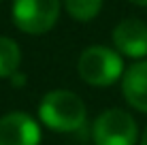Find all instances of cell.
Segmentation results:
<instances>
[{"instance_id": "8", "label": "cell", "mask_w": 147, "mask_h": 145, "mask_svg": "<svg viewBox=\"0 0 147 145\" xmlns=\"http://www.w3.org/2000/svg\"><path fill=\"white\" fill-rule=\"evenodd\" d=\"M22 51L19 45L9 36H0V77H13L19 71Z\"/></svg>"}, {"instance_id": "2", "label": "cell", "mask_w": 147, "mask_h": 145, "mask_svg": "<svg viewBox=\"0 0 147 145\" xmlns=\"http://www.w3.org/2000/svg\"><path fill=\"white\" fill-rule=\"evenodd\" d=\"M77 71L85 83L94 88H107L124 75V62L117 51L105 45H92L79 56Z\"/></svg>"}, {"instance_id": "3", "label": "cell", "mask_w": 147, "mask_h": 145, "mask_svg": "<svg viewBox=\"0 0 147 145\" xmlns=\"http://www.w3.org/2000/svg\"><path fill=\"white\" fill-rule=\"evenodd\" d=\"M139 139V126L134 117L124 109H107L94 119V145H134Z\"/></svg>"}, {"instance_id": "6", "label": "cell", "mask_w": 147, "mask_h": 145, "mask_svg": "<svg viewBox=\"0 0 147 145\" xmlns=\"http://www.w3.org/2000/svg\"><path fill=\"white\" fill-rule=\"evenodd\" d=\"M113 45L121 56L145 58L147 56V24L143 19L128 17L113 30Z\"/></svg>"}, {"instance_id": "10", "label": "cell", "mask_w": 147, "mask_h": 145, "mask_svg": "<svg viewBox=\"0 0 147 145\" xmlns=\"http://www.w3.org/2000/svg\"><path fill=\"white\" fill-rule=\"evenodd\" d=\"M141 145H147V126H145L143 134H141Z\"/></svg>"}, {"instance_id": "1", "label": "cell", "mask_w": 147, "mask_h": 145, "mask_svg": "<svg viewBox=\"0 0 147 145\" xmlns=\"http://www.w3.org/2000/svg\"><path fill=\"white\" fill-rule=\"evenodd\" d=\"M38 117L55 132H79L81 128H85L88 109L75 92L53 90L43 96L38 105Z\"/></svg>"}, {"instance_id": "5", "label": "cell", "mask_w": 147, "mask_h": 145, "mask_svg": "<svg viewBox=\"0 0 147 145\" xmlns=\"http://www.w3.org/2000/svg\"><path fill=\"white\" fill-rule=\"evenodd\" d=\"M40 128L28 113L11 111L0 117V145H38Z\"/></svg>"}, {"instance_id": "9", "label": "cell", "mask_w": 147, "mask_h": 145, "mask_svg": "<svg viewBox=\"0 0 147 145\" xmlns=\"http://www.w3.org/2000/svg\"><path fill=\"white\" fill-rule=\"evenodd\" d=\"M102 0H66V11L79 22H90L98 15Z\"/></svg>"}, {"instance_id": "11", "label": "cell", "mask_w": 147, "mask_h": 145, "mask_svg": "<svg viewBox=\"0 0 147 145\" xmlns=\"http://www.w3.org/2000/svg\"><path fill=\"white\" fill-rule=\"evenodd\" d=\"M132 4H139V7H147V0H130Z\"/></svg>"}, {"instance_id": "12", "label": "cell", "mask_w": 147, "mask_h": 145, "mask_svg": "<svg viewBox=\"0 0 147 145\" xmlns=\"http://www.w3.org/2000/svg\"><path fill=\"white\" fill-rule=\"evenodd\" d=\"M0 2H2V0H0Z\"/></svg>"}, {"instance_id": "7", "label": "cell", "mask_w": 147, "mask_h": 145, "mask_svg": "<svg viewBox=\"0 0 147 145\" xmlns=\"http://www.w3.org/2000/svg\"><path fill=\"white\" fill-rule=\"evenodd\" d=\"M121 94L130 107L147 113V60L134 62L121 75Z\"/></svg>"}, {"instance_id": "4", "label": "cell", "mask_w": 147, "mask_h": 145, "mask_svg": "<svg viewBox=\"0 0 147 145\" xmlns=\"http://www.w3.org/2000/svg\"><path fill=\"white\" fill-rule=\"evenodd\" d=\"M60 15V0H15L13 22L26 34H43L53 28Z\"/></svg>"}]
</instances>
